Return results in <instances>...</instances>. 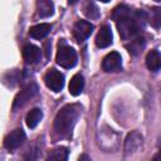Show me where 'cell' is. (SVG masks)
Listing matches in <instances>:
<instances>
[{
	"label": "cell",
	"mask_w": 161,
	"mask_h": 161,
	"mask_svg": "<svg viewBox=\"0 0 161 161\" xmlns=\"http://www.w3.org/2000/svg\"><path fill=\"white\" fill-rule=\"evenodd\" d=\"M42 118H43L42 109L40 108H33L28 112V114L25 117V123L29 128H35L39 125V122L42 121Z\"/></svg>",
	"instance_id": "obj_15"
},
{
	"label": "cell",
	"mask_w": 161,
	"mask_h": 161,
	"mask_svg": "<svg viewBox=\"0 0 161 161\" xmlns=\"http://www.w3.org/2000/svg\"><path fill=\"white\" fill-rule=\"evenodd\" d=\"M36 14L40 18H49L54 14L52 0H36Z\"/></svg>",
	"instance_id": "obj_13"
},
{
	"label": "cell",
	"mask_w": 161,
	"mask_h": 161,
	"mask_svg": "<svg viewBox=\"0 0 161 161\" xmlns=\"http://www.w3.org/2000/svg\"><path fill=\"white\" fill-rule=\"evenodd\" d=\"M69 93L74 97L79 96L82 92H83V88H84V78L80 73H77L72 77L70 82H69Z\"/></svg>",
	"instance_id": "obj_12"
},
{
	"label": "cell",
	"mask_w": 161,
	"mask_h": 161,
	"mask_svg": "<svg viewBox=\"0 0 161 161\" xmlns=\"http://www.w3.org/2000/svg\"><path fill=\"white\" fill-rule=\"evenodd\" d=\"M78 1H79V0H68V4H69V5H74V4L78 3Z\"/></svg>",
	"instance_id": "obj_21"
},
{
	"label": "cell",
	"mask_w": 161,
	"mask_h": 161,
	"mask_svg": "<svg viewBox=\"0 0 161 161\" xmlns=\"http://www.w3.org/2000/svg\"><path fill=\"white\" fill-rule=\"evenodd\" d=\"M146 67L151 70V72H157L161 67V57H160V53L153 49V50H150L146 55Z\"/></svg>",
	"instance_id": "obj_14"
},
{
	"label": "cell",
	"mask_w": 161,
	"mask_h": 161,
	"mask_svg": "<svg viewBox=\"0 0 161 161\" xmlns=\"http://www.w3.org/2000/svg\"><path fill=\"white\" fill-rule=\"evenodd\" d=\"M57 64L63 68H73L77 64V52L68 45L63 39L58 44V52H57Z\"/></svg>",
	"instance_id": "obj_3"
},
{
	"label": "cell",
	"mask_w": 161,
	"mask_h": 161,
	"mask_svg": "<svg viewBox=\"0 0 161 161\" xmlns=\"http://www.w3.org/2000/svg\"><path fill=\"white\" fill-rule=\"evenodd\" d=\"M160 23H161V10H160V8H152V10H151V24L156 29H158Z\"/></svg>",
	"instance_id": "obj_20"
},
{
	"label": "cell",
	"mask_w": 161,
	"mask_h": 161,
	"mask_svg": "<svg viewBox=\"0 0 161 161\" xmlns=\"http://www.w3.org/2000/svg\"><path fill=\"white\" fill-rule=\"evenodd\" d=\"M45 86L53 92H60L64 87V75L55 68L49 69L44 75Z\"/></svg>",
	"instance_id": "obj_5"
},
{
	"label": "cell",
	"mask_w": 161,
	"mask_h": 161,
	"mask_svg": "<svg viewBox=\"0 0 161 161\" xmlns=\"http://www.w3.org/2000/svg\"><path fill=\"white\" fill-rule=\"evenodd\" d=\"M99 1H102V3H108V1H111V0H99Z\"/></svg>",
	"instance_id": "obj_22"
},
{
	"label": "cell",
	"mask_w": 161,
	"mask_h": 161,
	"mask_svg": "<svg viewBox=\"0 0 161 161\" xmlns=\"http://www.w3.org/2000/svg\"><path fill=\"white\" fill-rule=\"evenodd\" d=\"M26 136H25V132L21 130V128H16L14 131H11L5 138H4V146L6 150L9 151H14L16 148H19L24 141H25Z\"/></svg>",
	"instance_id": "obj_7"
},
{
	"label": "cell",
	"mask_w": 161,
	"mask_h": 161,
	"mask_svg": "<svg viewBox=\"0 0 161 161\" xmlns=\"http://www.w3.org/2000/svg\"><path fill=\"white\" fill-rule=\"evenodd\" d=\"M79 104H67L60 111H58L54 118V133L59 138H68L72 135V131L80 116Z\"/></svg>",
	"instance_id": "obj_2"
},
{
	"label": "cell",
	"mask_w": 161,
	"mask_h": 161,
	"mask_svg": "<svg viewBox=\"0 0 161 161\" xmlns=\"http://www.w3.org/2000/svg\"><path fill=\"white\" fill-rule=\"evenodd\" d=\"M141 145H142V136L138 132L133 131L127 136V138H126V151L127 152L137 150Z\"/></svg>",
	"instance_id": "obj_17"
},
{
	"label": "cell",
	"mask_w": 161,
	"mask_h": 161,
	"mask_svg": "<svg viewBox=\"0 0 161 161\" xmlns=\"http://www.w3.org/2000/svg\"><path fill=\"white\" fill-rule=\"evenodd\" d=\"M38 94V86L36 83L31 82L29 83L26 87H24L14 98V103H13V109L16 111L19 108H21L23 106H25L33 97H35Z\"/></svg>",
	"instance_id": "obj_4"
},
{
	"label": "cell",
	"mask_w": 161,
	"mask_h": 161,
	"mask_svg": "<svg viewBox=\"0 0 161 161\" xmlns=\"http://www.w3.org/2000/svg\"><path fill=\"white\" fill-rule=\"evenodd\" d=\"M155 1H157V3H158V1H161V0H155Z\"/></svg>",
	"instance_id": "obj_23"
},
{
	"label": "cell",
	"mask_w": 161,
	"mask_h": 161,
	"mask_svg": "<svg viewBox=\"0 0 161 161\" xmlns=\"http://www.w3.org/2000/svg\"><path fill=\"white\" fill-rule=\"evenodd\" d=\"M96 45L98 48H107L112 44V31L111 28L108 25H103L101 26V29L97 33L96 36Z\"/></svg>",
	"instance_id": "obj_10"
},
{
	"label": "cell",
	"mask_w": 161,
	"mask_h": 161,
	"mask_svg": "<svg viewBox=\"0 0 161 161\" xmlns=\"http://www.w3.org/2000/svg\"><path fill=\"white\" fill-rule=\"evenodd\" d=\"M40 55H42V52H40V48L34 45V44H25L24 48H23V58L25 60L26 64H35L39 62L40 59Z\"/></svg>",
	"instance_id": "obj_9"
},
{
	"label": "cell",
	"mask_w": 161,
	"mask_h": 161,
	"mask_svg": "<svg viewBox=\"0 0 161 161\" xmlns=\"http://www.w3.org/2000/svg\"><path fill=\"white\" fill-rule=\"evenodd\" d=\"M145 44H146L145 38H142V36H137V38L132 39L131 43L126 44V49L128 50V53H130L131 55H138V54L143 50Z\"/></svg>",
	"instance_id": "obj_16"
},
{
	"label": "cell",
	"mask_w": 161,
	"mask_h": 161,
	"mask_svg": "<svg viewBox=\"0 0 161 161\" xmlns=\"http://www.w3.org/2000/svg\"><path fill=\"white\" fill-rule=\"evenodd\" d=\"M68 148L65 147H57L54 150H52V152H49L47 160H57V161H65L68 158Z\"/></svg>",
	"instance_id": "obj_18"
},
{
	"label": "cell",
	"mask_w": 161,
	"mask_h": 161,
	"mask_svg": "<svg viewBox=\"0 0 161 161\" xmlns=\"http://www.w3.org/2000/svg\"><path fill=\"white\" fill-rule=\"evenodd\" d=\"M52 30V24L49 23H40V24H36L34 26H31L29 29V35L34 39H44Z\"/></svg>",
	"instance_id": "obj_11"
},
{
	"label": "cell",
	"mask_w": 161,
	"mask_h": 161,
	"mask_svg": "<svg viewBox=\"0 0 161 161\" xmlns=\"http://www.w3.org/2000/svg\"><path fill=\"white\" fill-rule=\"evenodd\" d=\"M111 18L112 20H114L119 36L123 40H128L137 36L141 33V30L145 28L147 21V15L145 11L141 10L133 11L131 10V8L123 4L113 9Z\"/></svg>",
	"instance_id": "obj_1"
},
{
	"label": "cell",
	"mask_w": 161,
	"mask_h": 161,
	"mask_svg": "<svg viewBox=\"0 0 161 161\" xmlns=\"http://www.w3.org/2000/svg\"><path fill=\"white\" fill-rule=\"evenodd\" d=\"M94 25L91 24L87 20H78L73 26V38L77 43H83L92 33H93Z\"/></svg>",
	"instance_id": "obj_6"
},
{
	"label": "cell",
	"mask_w": 161,
	"mask_h": 161,
	"mask_svg": "<svg viewBox=\"0 0 161 161\" xmlns=\"http://www.w3.org/2000/svg\"><path fill=\"white\" fill-rule=\"evenodd\" d=\"M83 13H84V15L87 16V18H89V19H98L99 18V9L97 8V5L93 3V1H87V4L84 5V8H83Z\"/></svg>",
	"instance_id": "obj_19"
},
{
	"label": "cell",
	"mask_w": 161,
	"mask_h": 161,
	"mask_svg": "<svg viewBox=\"0 0 161 161\" xmlns=\"http://www.w3.org/2000/svg\"><path fill=\"white\" fill-rule=\"evenodd\" d=\"M102 68L104 72L111 73V72H118L122 68V58L121 54L117 52H111L108 53L102 62Z\"/></svg>",
	"instance_id": "obj_8"
}]
</instances>
